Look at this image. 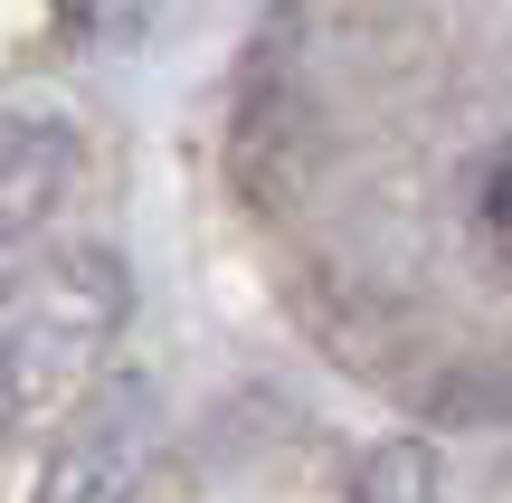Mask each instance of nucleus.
Returning a JSON list of instances; mask_svg holds the SVG:
<instances>
[{
    "label": "nucleus",
    "mask_w": 512,
    "mask_h": 503,
    "mask_svg": "<svg viewBox=\"0 0 512 503\" xmlns=\"http://www.w3.org/2000/svg\"><path fill=\"white\" fill-rule=\"evenodd\" d=\"M152 447H162V399H152V380L114 371V380H95V390L76 399V418L57 428L29 503H133L143 475H152Z\"/></svg>",
    "instance_id": "nucleus-2"
},
{
    "label": "nucleus",
    "mask_w": 512,
    "mask_h": 503,
    "mask_svg": "<svg viewBox=\"0 0 512 503\" xmlns=\"http://www.w3.org/2000/svg\"><path fill=\"white\" fill-rule=\"evenodd\" d=\"M10 418H19V390L0 380V447H10Z\"/></svg>",
    "instance_id": "nucleus-6"
},
{
    "label": "nucleus",
    "mask_w": 512,
    "mask_h": 503,
    "mask_svg": "<svg viewBox=\"0 0 512 503\" xmlns=\"http://www.w3.org/2000/svg\"><path fill=\"white\" fill-rule=\"evenodd\" d=\"M475 238L512 266V133H503V143L475 162Z\"/></svg>",
    "instance_id": "nucleus-5"
},
{
    "label": "nucleus",
    "mask_w": 512,
    "mask_h": 503,
    "mask_svg": "<svg viewBox=\"0 0 512 503\" xmlns=\"http://www.w3.org/2000/svg\"><path fill=\"white\" fill-rule=\"evenodd\" d=\"M76 162H86V143H76L67 114H0V247L48 228V209L67 200Z\"/></svg>",
    "instance_id": "nucleus-3"
},
{
    "label": "nucleus",
    "mask_w": 512,
    "mask_h": 503,
    "mask_svg": "<svg viewBox=\"0 0 512 503\" xmlns=\"http://www.w3.org/2000/svg\"><path fill=\"white\" fill-rule=\"evenodd\" d=\"M133 323V276L114 247H48L0 276V380L19 399H57L105 371Z\"/></svg>",
    "instance_id": "nucleus-1"
},
{
    "label": "nucleus",
    "mask_w": 512,
    "mask_h": 503,
    "mask_svg": "<svg viewBox=\"0 0 512 503\" xmlns=\"http://www.w3.org/2000/svg\"><path fill=\"white\" fill-rule=\"evenodd\" d=\"M351 503H437V456L427 447H370V466L351 475Z\"/></svg>",
    "instance_id": "nucleus-4"
}]
</instances>
